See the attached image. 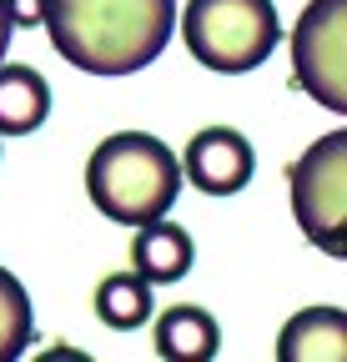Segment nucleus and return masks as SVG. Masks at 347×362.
Returning <instances> with one entry per match:
<instances>
[{
  "label": "nucleus",
  "instance_id": "1",
  "mask_svg": "<svg viewBox=\"0 0 347 362\" xmlns=\"http://www.w3.org/2000/svg\"><path fill=\"white\" fill-rule=\"evenodd\" d=\"M40 25L76 71L131 76L166 51L177 0H40Z\"/></svg>",
  "mask_w": 347,
  "mask_h": 362
},
{
  "label": "nucleus",
  "instance_id": "2",
  "mask_svg": "<svg viewBox=\"0 0 347 362\" xmlns=\"http://www.w3.org/2000/svg\"><path fill=\"white\" fill-rule=\"evenodd\" d=\"M182 192V161L151 131H116L86 161V197L106 221L141 226L171 211Z\"/></svg>",
  "mask_w": 347,
  "mask_h": 362
},
{
  "label": "nucleus",
  "instance_id": "3",
  "mask_svg": "<svg viewBox=\"0 0 347 362\" xmlns=\"http://www.w3.org/2000/svg\"><path fill=\"white\" fill-rule=\"evenodd\" d=\"M182 35L206 71L247 76L277 51L282 25L272 0H187Z\"/></svg>",
  "mask_w": 347,
  "mask_h": 362
},
{
  "label": "nucleus",
  "instance_id": "4",
  "mask_svg": "<svg viewBox=\"0 0 347 362\" xmlns=\"http://www.w3.org/2000/svg\"><path fill=\"white\" fill-rule=\"evenodd\" d=\"M292 216L317 252L347 257V131H327L287 171Z\"/></svg>",
  "mask_w": 347,
  "mask_h": 362
},
{
  "label": "nucleus",
  "instance_id": "5",
  "mask_svg": "<svg viewBox=\"0 0 347 362\" xmlns=\"http://www.w3.org/2000/svg\"><path fill=\"white\" fill-rule=\"evenodd\" d=\"M292 71L312 101L347 116V0H307L292 30Z\"/></svg>",
  "mask_w": 347,
  "mask_h": 362
},
{
  "label": "nucleus",
  "instance_id": "6",
  "mask_svg": "<svg viewBox=\"0 0 347 362\" xmlns=\"http://www.w3.org/2000/svg\"><path fill=\"white\" fill-rule=\"evenodd\" d=\"M187 181L206 197H237L252 171H257V156H252V141L232 126H206L187 141V161H182Z\"/></svg>",
  "mask_w": 347,
  "mask_h": 362
},
{
  "label": "nucleus",
  "instance_id": "7",
  "mask_svg": "<svg viewBox=\"0 0 347 362\" xmlns=\"http://www.w3.org/2000/svg\"><path fill=\"white\" fill-rule=\"evenodd\" d=\"M282 362H347V312L342 307H307L287 317L277 332Z\"/></svg>",
  "mask_w": 347,
  "mask_h": 362
},
{
  "label": "nucleus",
  "instance_id": "8",
  "mask_svg": "<svg viewBox=\"0 0 347 362\" xmlns=\"http://www.w3.org/2000/svg\"><path fill=\"white\" fill-rule=\"evenodd\" d=\"M192 257H196V242L187 237V226L166 221V216L141 221L136 237H131V272H141L151 287L182 282L192 272Z\"/></svg>",
  "mask_w": 347,
  "mask_h": 362
},
{
  "label": "nucleus",
  "instance_id": "9",
  "mask_svg": "<svg viewBox=\"0 0 347 362\" xmlns=\"http://www.w3.org/2000/svg\"><path fill=\"white\" fill-rule=\"evenodd\" d=\"M51 116V86L35 66L0 61V136H30Z\"/></svg>",
  "mask_w": 347,
  "mask_h": 362
},
{
  "label": "nucleus",
  "instance_id": "10",
  "mask_svg": "<svg viewBox=\"0 0 347 362\" xmlns=\"http://www.w3.org/2000/svg\"><path fill=\"white\" fill-rule=\"evenodd\" d=\"M151 337L166 362H206L222 347V327H216V317L206 307H166L156 317Z\"/></svg>",
  "mask_w": 347,
  "mask_h": 362
},
{
  "label": "nucleus",
  "instance_id": "11",
  "mask_svg": "<svg viewBox=\"0 0 347 362\" xmlns=\"http://www.w3.org/2000/svg\"><path fill=\"white\" fill-rule=\"evenodd\" d=\"M151 312H156V297H151V282L141 277V272H111V277L96 287V317L111 332L146 327Z\"/></svg>",
  "mask_w": 347,
  "mask_h": 362
},
{
  "label": "nucleus",
  "instance_id": "12",
  "mask_svg": "<svg viewBox=\"0 0 347 362\" xmlns=\"http://www.w3.org/2000/svg\"><path fill=\"white\" fill-rule=\"evenodd\" d=\"M35 332V317H30V297H25V282L16 272L0 267V362H16L25 352Z\"/></svg>",
  "mask_w": 347,
  "mask_h": 362
},
{
  "label": "nucleus",
  "instance_id": "13",
  "mask_svg": "<svg viewBox=\"0 0 347 362\" xmlns=\"http://www.w3.org/2000/svg\"><path fill=\"white\" fill-rule=\"evenodd\" d=\"M11 25H40V0H6Z\"/></svg>",
  "mask_w": 347,
  "mask_h": 362
},
{
  "label": "nucleus",
  "instance_id": "14",
  "mask_svg": "<svg viewBox=\"0 0 347 362\" xmlns=\"http://www.w3.org/2000/svg\"><path fill=\"white\" fill-rule=\"evenodd\" d=\"M11 11H6V0H0V61H6V45H11Z\"/></svg>",
  "mask_w": 347,
  "mask_h": 362
}]
</instances>
